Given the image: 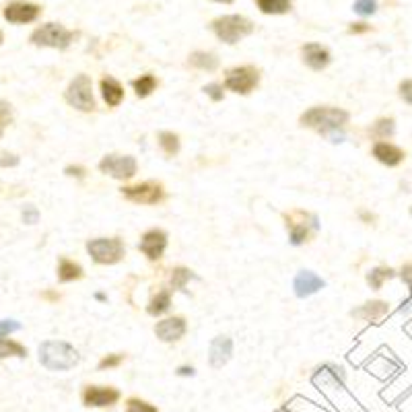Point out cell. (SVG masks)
I'll return each mask as SVG.
<instances>
[{
    "label": "cell",
    "instance_id": "6da1fadb",
    "mask_svg": "<svg viewBox=\"0 0 412 412\" xmlns=\"http://www.w3.org/2000/svg\"><path fill=\"white\" fill-rule=\"evenodd\" d=\"M350 114L343 107H332V105H316L310 107L299 116V124L303 128H314L321 136L330 130H343L349 124Z\"/></svg>",
    "mask_w": 412,
    "mask_h": 412
},
{
    "label": "cell",
    "instance_id": "7a4b0ae2",
    "mask_svg": "<svg viewBox=\"0 0 412 412\" xmlns=\"http://www.w3.org/2000/svg\"><path fill=\"white\" fill-rule=\"evenodd\" d=\"M81 361L79 350L64 340H46L39 345V363L48 371H70Z\"/></svg>",
    "mask_w": 412,
    "mask_h": 412
},
{
    "label": "cell",
    "instance_id": "3957f363",
    "mask_svg": "<svg viewBox=\"0 0 412 412\" xmlns=\"http://www.w3.org/2000/svg\"><path fill=\"white\" fill-rule=\"evenodd\" d=\"M215 35L221 39L222 44H239L241 39H246L248 35L254 33V23L244 17V15H222V17H217L213 23H211Z\"/></svg>",
    "mask_w": 412,
    "mask_h": 412
},
{
    "label": "cell",
    "instance_id": "277c9868",
    "mask_svg": "<svg viewBox=\"0 0 412 412\" xmlns=\"http://www.w3.org/2000/svg\"><path fill=\"white\" fill-rule=\"evenodd\" d=\"M286 229H288V244L299 248L310 241V237L319 231V219L314 213L305 211H291L285 213Z\"/></svg>",
    "mask_w": 412,
    "mask_h": 412
},
{
    "label": "cell",
    "instance_id": "5b68a950",
    "mask_svg": "<svg viewBox=\"0 0 412 412\" xmlns=\"http://www.w3.org/2000/svg\"><path fill=\"white\" fill-rule=\"evenodd\" d=\"M64 99H66V103L70 107H74L79 112H85V114L95 112L97 105L95 97H93V81H91V77L89 74H83V72L77 74L70 81V85L66 87Z\"/></svg>",
    "mask_w": 412,
    "mask_h": 412
},
{
    "label": "cell",
    "instance_id": "8992f818",
    "mask_svg": "<svg viewBox=\"0 0 412 412\" xmlns=\"http://www.w3.org/2000/svg\"><path fill=\"white\" fill-rule=\"evenodd\" d=\"M87 254L95 264L112 266L124 260L126 246L120 237H95L87 241Z\"/></svg>",
    "mask_w": 412,
    "mask_h": 412
},
{
    "label": "cell",
    "instance_id": "52a82bcc",
    "mask_svg": "<svg viewBox=\"0 0 412 412\" xmlns=\"http://www.w3.org/2000/svg\"><path fill=\"white\" fill-rule=\"evenodd\" d=\"M77 32L66 29L60 23H46L41 27H37L32 33L29 41L37 48H54V50H66L74 39H77Z\"/></svg>",
    "mask_w": 412,
    "mask_h": 412
},
{
    "label": "cell",
    "instance_id": "ba28073f",
    "mask_svg": "<svg viewBox=\"0 0 412 412\" xmlns=\"http://www.w3.org/2000/svg\"><path fill=\"white\" fill-rule=\"evenodd\" d=\"M260 85V70L255 66H235L225 77V89L237 95H250Z\"/></svg>",
    "mask_w": 412,
    "mask_h": 412
},
{
    "label": "cell",
    "instance_id": "9c48e42d",
    "mask_svg": "<svg viewBox=\"0 0 412 412\" xmlns=\"http://www.w3.org/2000/svg\"><path fill=\"white\" fill-rule=\"evenodd\" d=\"M99 171L114 178V180H120V182H126L132 180L138 171V163L132 155H118V153H109L99 161Z\"/></svg>",
    "mask_w": 412,
    "mask_h": 412
},
{
    "label": "cell",
    "instance_id": "30bf717a",
    "mask_svg": "<svg viewBox=\"0 0 412 412\" xmlns=\"http://www.w3.org/2000/svg\"><path fill=\"white\" fill-rule=\"evenodd\" d=\"M122 196L132 204H159L165 198V188L159 182H142L136 186H124L122 188Z\"/></svg>",
    "mask_w": 412,
    "mask_h": 412
},
{
    "label": "cell",
    "instance_id": "8fae6325",
    "mask_svg": "<svg viewBox=\"0 0 412 412\" xmlns=\"http://www.w3.org/2000/svg\"><path fill=\"white\" fill-rule=\"evenodd\" d=\"M120 400V392L112 385H87L83 390V404L87 408H107Z\"/></svg>",
    "mask_w": 412,
    "mask_h": 412
},
{
    "label": "cell",
    "instance_id": "7c38bea8",
    "mask_svg": "<svg viewBox=\"0 0 412 412\" xmlns=\"http://www.w3.org/2000/svg\"><path fill=\"white\" fill-rule=\"evenodd\" d=\"M39 15H41V6H37L33 2H11L2 11V17L13 25L33 23V21H37Z\"/></svg>",
    "mask_w": 412,
    "mask_h": 412
},
{
    "label": "cell",
    "instance_id": "4fadbf2b",
    "mask_svg": "<svg viewBox=\"0 0 412 412\" xmlns=\"http://www.w3.org/2000/svg\"><path fill=\"white\" fill-rule=\"evenodd\" d=\"M186 332H188V324L186 317L182 316L165 317L155 324V336L161 343H178L186 336Z\"/></svg>",
    "mask_w": 412,
    "mask_h": 412
},
{
    "label": "cell",
    "instance_id": "5bb4252c",
    "mask_svg": "<svg viewBox=\"0 0 412 412\" xmlns=\"http://www.w3.org/2000/svg\"><path fill=\"white\" fill-rule=\"evenodd\" d=\"M138 250L147 255L151 262H157L167 250V233L163 229H149L138 244Z\"/></svg>",
    "mask_w": 412,
    "mask_h": 412
},
{
    "label": "cell",
    "instance_id": "9a60e30c",
    "mask_svg": "<svg viewBox=\"0 0 412 412\" xmlns=\"http://www.w3.org/2000/svg\"><path fill=\"white\" fill-rule=\"evenodd\" d=\"M326 286V281L314 270H299L293 279V291L299 299H307L319 293Z\"/></svg>",
    "mask_w": 412,
    "mask_h": 412
},
{
    "label": "cell",
    "instance_id": "2e32d148",
    "mask_svg": "<svg viewBox=\"0 0 412 412\" xmlns=\"http://www.w3.org/2000/svg\"><path fill=\"white\" fill-rule=\"evenodd\" d=\"M233 357V338L229 336H215L208 347V365L213 369H222Z\"/></svg>",
    "mask_w": 412,
    "mask_h": 412
},
{
    "label": "cell",
    "instance_id": "e0dca14e",
    "mask_svg": "<svg viewBox=\"0 0 412 412\" xmlns=\"http://www.w3.org/2000/svg\"><path fill=\"white\" fill-rule=\"evenodd\" d=\"M301 54H303V62H305V66L312 68V70H316V72L326 70V68L330 66V62H332L330 50L324 48L321 44H316V41L305 44V46L301 48Z\"/></svg>",
    "mask_w": 412,
    "mask_h": 412
},
{
    "label": "cell",
    "instance_id": "ac0fdd59",
    "mask_svg": "<svg viewBox=\"0 0 412 412\" xmlns=\"http://www.w3.org/2000/svg\"><path fill=\"white\" fill-rule=\"evenodd\" d=\"M371 155L378 159L381 165H387V167L400 165V163L404 161V157H406L404 151H402L400 147H396V145H392V142H385V140H380V142L373 145Z\"/></svg>",
    "mask_w": 412,
    "mask_h": 412
},
{
    "label": "cell",
    "instance_id": "d6986e66",
    "mask_svg": "<svg viewBox=\"0 0 412 412\" xmlns=\"http://www.w3.org/2000/svg\"><path fill=\"white\" fill-rule=\"evenodd\" d=\"M387 314H390V305H387L385 301H380V299L367 301V303H363L361 307H357V310L350 312V316L359 317V319H363V321H378V319L385 317Z\"/></svg>",
    "mask_w": 412,
    "mask_h": 412
},
{
    "label": "cell",
    "instance_id": "ffe728a7",
    "mask_svg": "<svg viewBox=\"0 0 412 412\" xmlns=\"http://www.w3.org/2000/svg\"><path fill=\"white\" fill-rule=\"evenodd\" d=\"M99 89H101V97L107 103V107H118L124 101V87L114 77H103L99 83Z\"/></svg>",
    "mask_w": 412,
    "mask_h": 412
},
{
    "label": "cell",
    "instance_id": "44dd1931",
    "mask_svg": "<svg viewBox=\"0 0 412 412\" xmlns=\"http://www.w3.org/2000/svg\"><path fill=\"white\" fill-rule=\"evenodd\" d=\"M188 64L198 68V70H204V72H215L219 68V58L217 54L213 52H204V50H196L192 52L190 58H188Z\"/></svg>",
    "mask_w": 412,
    "mask_h": 412
},
{
    "label": "cell",
    "instance_id": "7402d4cb",
    "mask_svg": "<svg viewBox=\"0 0 412 412\" xmlns=\"http://www.w3.org/2000/svg\"><path fill=\"white\" fill-rule=\"evenodd\" d=\"M79 279H83V266L77 264L70 258H60V262H58V281L60 283H72V281H79Z\"/></svg>",
    "mask_w": 412,
    "mask_h": 412
},
{
    "label": "cell",
    "instance_id": "603a6c76",
    "mask_svg": "<svg viewBox=\"0 0 412 412\" xmlns=\"http://www.w3.org/2000/svg\"><path fill=\"white\" fill-rule=\"evenodd\" d=\"M169 307H171V291L169 288H163V291H159L157 295H153V299L149 301L147 314L153 317H159L163 316V314H167Z\"/></svg>",
    "mask_w": 412,
    "mask_h": 412
},
{
    "label": "cell",
    "instance_id": "cb8c5ba5",
    "mask_svg": "<svg viewBox=\"0 0 412 412\" xmlns=\"http://www.w3.org/2000/svg\"><path fill=\"white\" fill-rule=\"evenodd\" d=\"M157 140H159L161 151H163L167 157H175V155L180 153V149H182V140H180V136H178L175 132H171V130H163V132H159Z\"/></svg>",
    "mask_w": 412,
    "mask_h": 412
},
{
    "label": "cell",
    "instance_id": "d4e9b609",
    "mask_svg": "<svg viewBox=\"0 0 412 412\" xmlns=\"http://www.w3.org/2000/svg\"><path fill=\"white\" fill-rule=\"evenodd\" d=\"M159 81L155 74H151V72H147V74H140L138 79H134L132 81V89H134V93L138 99H145V97H149L155 89H157Z\"/></svg>",
    "mask_w": 412,
    "mask_h": 412
},
{
    "label": "cell",
    "instance_id": "484cf974",
    "mask_svg": "<svg viewBox=\"0 0 412 412\" xmlns=\"http://www.w3.org/2000/svg\"><path fill=\"white\" fill-rule=\"evenodd\" d=\"M396 277V272L390 268V266H378V268H371L369 272H367V277H365V281H367V285L371 286L373 291H380L383 283H387V281H392Z\"/></svg>",
    "mask_w": 412,
    "mask_h": 412
},
{
    "label": "cell",
    "instance_id": "4316f807",
    "mask_svg": "<svg viewBox=\"0 0 412 412\" xmlns=\"http://www.w3.org/2000/svg\"><path fill=\"white\" fill-rule=\"evenodd\" d=\"M255 4L264 15H285L291 11L293 0H255Z\"/></svg>",
    "mask_w": 412,
    "mask_h": 412
},
{
    "label": "cell",
    "instance_id": "83f0119b",
    "mask_svg": "<svg viewBox=\"0 0 412 412\" xmlns=\"http://www.w3.org/2000/svg\"><path fill=\"white\" fill-rule=\"evenodd\" d=\"M194 279H198V277L194 274V270L186 268V266H175V268L171 270V277H169L171 286H173L175 291H186L188 283L194 281Z\"/></svg>",
    "mask_w": 412,
    "mask_h": 412
},
{
    "label": "cell",
    "instance_id": "f1b7e54d",
    "mask_svg": "<svg viewBox=\"0 0 412 412\" xmlns=\"http://www.w3.org/2000/svg\"><path fill=\"white\" fill-rule=\"evenodd\" d=\"M8 357H17V359H25L27 349L25 345L11 340V338H0V359H8Z\"/></svg>",
    "mask_w": 412,
    "mask_h": 412
},
{
    "label": "cell",
    "instance_id": "f546056e",
    "mask_svg": "<svg viewBox=\"0 0 412 412\" xmlns=\"http://www.w3.org/2000/svg\"><path fill=\"white\" fill-rule=\"evenodd\" d=\"M373 136L380 138V140H385V138H392L394 132H396V120L394 118H380L373 128H371Z\"/></svg>",
    "mask_w": 412,
    "mask_h": 412
},
{
    "label": "cell",
    "instance_id": "4dcf8cb0",
    "mask_svg": "<svg viewBox=\"0 0 412 412\" xmlns=\"http://www.w3.org/2000/svg\"><path fill=\"white\" fill-rule=\"evenodd\" d=\"M124 359H126V354H122V352H112V354H105L99 363H97V369L99 371H105V369H116V367H120L122 363H124Z\"/></svg>",
    "mask_w": 412,
    "mask_h": 412
},
{
    "label": "cell",
    "instance_id": "1f68e13d",
    "mask_svg": "<svg viewBox=\"0 0 412 412\" xmlns=\"http://www.w3.org/2000/svg\"><path fill=\"white\" fill-rule=\"evenodd\" d=\"M352 11L361 17H371L378 13V0H357L352 4Z\"/></svg>",
    "mask_w": 412,
    "mask_h": 412
},
{
    "label": "cell",
    "instance_id": "d6a6232c",
    "mask_svg": "<svg viewBox=\"0 0 412 412\" xmlns=\"http://www.w3.org/2000/svg\"><path fill=\"white\" fill-rule=\"evenodd\" d=\"M126 412H159L153 404L140 398H130L126 402Z\"/></svg>",
    "mask_w": 412,
    "mask_h": 412
},
{
    "label": "cell",
    "instance_id": "836d02e7",
    "mask_svg": "<svg viewBox=\"0 0 412 412\" xmlns=\"http://www.w3.org/2000/svg\"><path fill=\"white\" fill-rule=\"evenodd\" d=\"M206 95L211 97L215 103H219L225 99V87H222L221 83H208V85H204V89H202Z\"/></svg>",
    "mask_w": 412,
    "mask_h": 412
},
{
    "label": "cell",
    "instance_id": "e575fe53",
    "mask_svg": "<svg viewBox=\"0 0 412 412\" xmlns=\"http://www.w3.org/2000/svg\"><path fill=\"white\" fill-rule=\"evenodd\" d=\"M23 326L17 321V319H0V338L13 334V332H19Z\"/></svg>",
    "mask_w": 412,
    "mask_h": 412
},
{
    "label": "cell",
    "instance_id": "d590c367",
    "mask_svg": "<svg viewBox=\"0 0 412 412\" xmlns=\"http://www.w3.org/2000/svg\"><path fill=\"white\" fill-rule=\"evenodd\" d=\"M21 217H23V222H25V225H35V222H39V211H37V206L27 204V206L23 208Z\"/></svg>",
    "mask_w": 412,
    "mask_h": 412
},
{
    "label": "cell",
    "instance_id": "8d00e7d4",
    "mask_svg": "<svg viewBox=\"0 0 412 412\" xmlns=\"http://www.w3.org/2000/svg\"><path fill=\"white\" fill-rule=\"evenodd\" d=\"M11 122H13V105L0 99V124L6 126Z\"/></svg>",
    "mask_w": 412,
    "mask_h": 412
},
{
    "label": "cell",
    "instance_id": "74e56055",
    "mask_svg": "<svg viewBox=\"0 0 412 412\" xmlns=\"http://www.w3.org/2000/svg\"><path fill=\"white\" fill-rule=\"evenodd\" d=\"M64 173H66L68 178L83 180V178L87 175V169H85L83 165H66V167H64Z\"/></svg>",
    "mask_w": 412,
    "mask_h": 412
},
{
    "label": "cell",
    "instance_id": "f35d334b",
    "mask_svg": "<svg viewBox=\"0 0 412 412\" xmlns=\"http://www.w3.org/2000/svg\"><path fill=\"white\" fill-rule=\"evenodd\" d=\"M398 93H400V97H402L408 105H412V79H406V81L400 83Z\"/></svg>",
    "mask_w": 412,
    "mask_h": 412
},
{
    "label": "cell",
    "instance_id": "ab89813d",
    "mask_svg": "<svg viewBox=\"0 0 412 412\" xmlns=\"http://www.w3.org/2000/svg\"><path fill=\"white\" fill-rule=\"evenodd\" d=\"M21 163V159L15 153H0V167H17Z\"/></svg>",
    "mask_w": 412,
    "mask_h": 412
},
{
    "label": "cell",
    "instance_id": "60d3db41",
    "mask_svg": "<svg viewBox=\"0 0 412 412\" xmlns=\"http://www.w3.org/2000/svg\"><path fill=\"white\" fill-rule=\"evenodd\" d=\"M324 136H326L330 142H334V145H340V142H345V138H347L343 130H330V132H326Z\"/></svg>",
    "mask_w": 412,
    "mask_h": 412
},
{
    "label": "cell",
    "instance_id": "b9f144b4",
    "mask_svg": "<svg viewBox=\"0 0 412 412\" xmlns=\"http://www.w3.org/2000/svg\"><path fill=\"white\" fill-rule=\"evenodd\" d=\"M367 32H371V25H367V23H350L349 25L350 35H359V33Z\"/></svg>",
    "mask_w": 412,
    "mask_h": 412
},
{
    "label": "cell",
    "instance_id": "7bdbcfd3",
    "mask_svg": "<svg viewBox=\"0 0 412 412\" xmlns=\"http://www.w3.org/2000/svg\"><path fill=\"white\" fill-rule=\"evenodd\" d=\"M400 274H402V281L412 288V262L411 264H404V266H402V272H400Z\"/></svg>",
    "mask_w": 412,
    "mask_h": 412
},
{
    "label": "cell",
    "instance_id": "ee69618b",
    "mask_svg": "<svg viewBox=\"0 0 412 412\" xmlns=\"http://www.w3.org/2000/svg\"><path fill=\"white\" fill-rule=\"evenodd\" d=\"M359 219L365 222V225H373V222H376V215L369 213L367 208H361V211H359Z\"/></svg>",
    "mask_w": 412,
    "mask_h": 412
},
{
    "label": "cell",
    "instance_id": "f6af8a7d",
    "mask_svg": "<svg viewBox=\"0 0 412 412\" xmlns=\"http://www.w3.org/2000/svg\"><path fill=\"white\" fill-rule=\"evenodd\" d=\"M194 373H196V369H194L192 365H182V367L178 369V376H180V378H192Z\"/></svg>",
    "mask_w": 412,
    "mask_h": 412
},
{
    "label": "cell",
    "instance_id": "bcb514c9",
    "mask_svg": "<svg viewBox=\"0 0 412 412\" xmlns=\"http://www.w3.org/2000/svg\"><path fill=\"white\" fill-rule=\"evenodd\" d=\"M41 297H44V299H48V301H58V299H60V295H58V293H54V291H46Z\"/></svg>",
    "mask_w": 412,
    "mask_h": 412
},
{
    "label": "cell",
    "instance_id": "7dc6e473",
    "mask_svg": "<svg viewBox=\"0 0 412 412\" xmlns=\"http://www.w3.org/2000/svg\"><path fill=\"white\" fill-rule=\"evenodd\" d=\"M97 301H107V295L105 293H95Z\"/></svg>",
    "mask_w": 412,
    "mask_h": 412
},
{
    "label": "cell",
    "instance_id": "c3c4849f",
    "mask_svg": "<svg viewBox=\"0 0 412 412\" xmlns=\"http://www.w3.org/2000/svg\"><path fill=\"white\" fill-rule=\"evenodd\" d=\"M213 2H221V4H231L233 0H213Z\"/></svg>",
    "mask_w": 412,
    "mask_h": 412
},
{
    "label": "cell",
    "instance_id": "681fc988",
    "mask_svg": "<svg viewBox=\"0 0 412 412\" xmlns=\"http://www.w3.org/2000/svg\"><path fill=\"white\" fill-rule=\"evenodd\" d=\"M2 134H4V126L0 124V138H2Z\"/></svg>",
    "mask_w": 412,
    "mask_h": 412
},
{
    "label": "cell",
    "instance_id": "f907efd6",
    "mask_svg": "<svg viewBox=\"0 0 412 412\" xmlns=\"http://www.w3.org/2000/svg\"><path fill=\"white\" fill-rule=\"evenodd\" d=\"M2 39H4V37H2V32H0V44H2Z\"/></svg>",
    "mask_w": 412,
    "mask_h": 412
},
{
    "label": "cell",
    "instance_id": "816d5d0a",
    "mask_svg": "<svg viewBox=\"0 0 412 412\" xmlns=\"http://www.w3.org/2000/svg\"><path fill=\"white\" fill-rule=\"evenodd\" d=\"M411 215H412V208H411Z\"/></svg>",
    "mask_w": 412,
    "mask_h": 412
}]
</instances>
